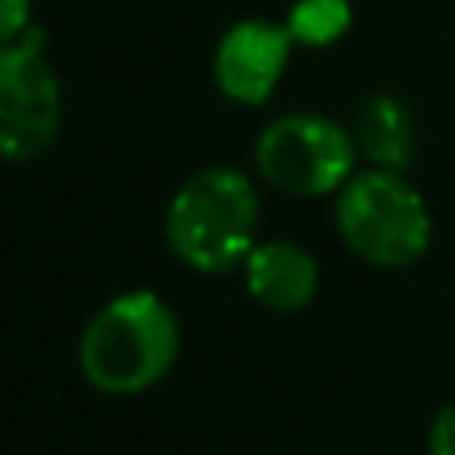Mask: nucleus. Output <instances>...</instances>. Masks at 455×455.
Wrapping results in <instances>:
<instances>
[{
    "mask_svg": "<svg viewBox=\"0 0 455 455\" xmlns=\"http://www.w3.org/2000/svg\"><path fill=\"white\" fill-rule=\"evenodd\" d=\"M181 352V323L153 288H128L107 299L78 338V370L89 387L132 398L156 387Z\"/></svg>",
    "mask_w": 455,
    "mask_h": 455,
    "instance_id": "obj_1",
    "label": "nucleus"
},
{
    "mask_svg": "<svg viewBox=\"0 0 455 455\" xmlns=\"http://www.w3.org/2000/svg\"><path fill=\"white\" fill-rule=\"evenodd\" d=\"M259 192L238 167L196 171L167 203V249L196 274H231L259 242Z\"/></svg>",
    "mask_w": 455,
    "mask_h": 455,
    "instance_id": "obj_2",
    "label": "nucleus"
},
{
    "mask_svg": "<svg viewBox=\"0 0 455 455\" xmlns=\"http://www.w3.org/2000/svg\"><path fill=\"white\" fill-rule=\"evenodd\" d=\"M334 228L348 252L370 267L405 270L434 238V217L402 171L363 167L334 192Z\"/></svg>",
    "mask_w": 455,
    "mask_h": 455,
    "instance_id": "obj_3",
    "label": "nucleus"
},
{
    "mask_svg": "<svg viewBox=\"0 0 455 455\" xmlns=\"http://www.w3.org/2000/svg\"><path fill=\"white\" fill-rule=\"evenodd\" d=\"M259 178L284 196L323 199L334 196L359 171V146L348 124L327 114H281L252 146Z\"/></svg>",
    "mask_w": 455,
    "mask_h": 455,
    "instance_id": "obj_4",
    "label": "nucleus"
},
{
    "mask_svg": "<svg viewBox=\"0 0 455 455\" xmlns=\"http://www.w3.org/2000/svg\"><path fill=\"white\" fill-rule=\"evenodd\" d=\"M60 82L46 60V32L28 28L0 46V160L25 164L43 156L60 132Z\"/></svg>",
    "mask_w": 455,
    "mask_h": 455,
    "instance_id": "obj_5",
    "label": "nucleus"
},
{
    "mask_svg": "<svg viewBox=\"0 0 455 455\" xmlns=\"http://www.w3.org/2000/svg\"><path fill=\"white\" fill-rule=\"evenodd\" d=\"M295 39L284 25L267 18H242L213 46V82L242 107H263L291 60Z\"/></svg>",
    "mask_w": 455,
    "mask_h": 455,
    "instance_id": "obj_6",
    "label": "nucleus"
},
{
    "mask_svg": "<svg viewBox=\"0 0 455 455\" xmlns=\"http://www.w3.org/2000/svg\"><path fill=\"white\" fill-rule=\"evenodd\" d=\"M249 295L270 313H295L316 299L320 263L291 238H263L242 259Z\"/></svg>",
    "mask_w": 455,
    "mask_h": 455,
    "instance_id": "obj_7",
    "label": "nucleus"
},
{
    "mask_svg": "<svg viewBox=\"0 0 455 455\" xmlns=\"http://www.w3.org/2000/svg\"><path fill=\"white\" fill-rule=\"evenodd\" d=\"M359 156L370 160V167L402 171L416 160V121L402 96L373 92L359 103L355 124H352Z\"/></svg>",
    "mask_w": 455,
    "mask_h": 455,
    "instance_id": "obj_8",
    "label": "nucleus"
},
{
    "mask_svg": "<svg viewBox=\"0 0 455 455\" xmlns=\"http://www.w3.org/2000/svg\"><path fill=\"white\" fill-rule=\"evenodd\" d=\"M284 28L291 32L295 46H306V50L334 46L352 28V4L348 0H295L288 7Z\"/></svg>",
    "mask_w": 455,
    "mask_h": 455,
    "instance_id": "obj_9",
    "label": "nucleus"
},
{
    "mask_svg": "<svg viewBox=\"0 0 455 455\" xmlns=\"http://www.w3.org/2000/svg\"><path fill=\"white\" fill-rule=\"evenodd\" d=\"M32 28V0H0V46L18 43Z\"/></svg>",
    "mask_w": 455,
    "mask_h": 455,
    "instance_id": "obj_10",
    "label": "nucleus"
},
{
    "mask_svg": "<svg viewBox=\"0 0 455 455\" xmlns=\"http://www.w3.org/2000/svg\"><path fill=\"white\" fill-rule=\"evenodd\" d=\"M427 455H455V402L441 405L427 430Z\"/></svg>",
    "mask_w": 455,
    "mask_h": 455,
    "instance_id": "obj_11",
    "label": "nucleus"
}]
</instances>
